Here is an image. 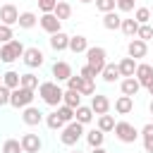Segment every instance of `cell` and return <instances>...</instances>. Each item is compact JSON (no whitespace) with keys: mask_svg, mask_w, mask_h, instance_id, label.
Returning a JSON list of instances; mask_svg holds the SVG:
<instances>
[{"mask_svg":"<svg viewBox=\"0 0 153 153\" xmlns=\"http://www.w3.org/2000/svg\"><path fill=\"white\" fill-rule=\"evenodd\" d=\"M38 96L43 98L45 105L57 108V105H62V96H65V91L57 86V81H43V84L38 86Z\"/></svg>","mask_w":153,"mask_h":153,"instance_id":"cell-1","label":"cell"},{"mask_svg":"<svg viewBox=\"0 0 153 153\" xmlns=\"http://www.w3.org/2000/svg\"><path fill=\"white\" fill-rule=\"evenodd\" d=\"M81 134H84V124H81V122H76V120H72V122H67V124L62 127L60 141H62L65 146H74V143L81 139Z\"/></svg>","mask_w":153,"mask_h":153,"instance_id":"cell-2","label":"cell"},{"mask_svg":"<svg viewBox=\"0 0 153 153\" xmlns=\"http://www.w3.org/2000/svg\"><path fill=\"white\" fill-rule=\"evenodd\" d=\"M24 45H22V41H17V38H12L10 43H2V48H0V60L2 62H14V60H19L22 55H24Z\"/></svg>","mask_w":153,"mask_h":153,"instance_id":"cell-3","label":"cell"},{"mask_svg":"<svg viewBox=\"0 0 153 153\" xmlns=\"http://www.w3.org/2000/svg\"><path fill=\"white\" fill-rule=\"evenodd\" d=\"M108 53H105V48H100V45H93V48H88L86 50V65H91L98 74L103 72V67L108 65Z\"/></svg>","mask_w":153,"mask_h":153,"instance_id":"cell-4","label":"cell"},{"mask_svg":"<svg viewBox=\"0 0 153 153\" xmlns=\"http://www.w3.org/2000/svg\"><path fill=\"white\" fill-rule=\"evenodd\" d=\"M112 131H115V136H117L122 143H134V141L141 136V134L136 131V127L129 124V122H115V129H112Z\"/></svg>","mask_w":153,"mask_h":153,"instance_id":"cell-5","label":"cell"},{"mask_svg":"<svg viewBox=\"0 0 153 153\" xmlns=\"http://www.w3.org/2000/svg\"><path fill=\"white\" fill-rule=\"evenodd\" d=\"M31 100H33V91L31 88H24V86H17V88H12V98H10V105H14L17 110L22 108H26V105H31Z\"/></svg>","mask_w":153,"mask_h":153,"instance_id":"cell-6","label":"cell"},{"mask_svg":"<svg viewBox=\"0 0 153 153\" xmlns=\"http://www.w3.org/2000/svg\"><path fill=\"white\" fill-rule=\"evenodd\" d=\"M22 60H24V65H26L29 69H36V67H41V65L45 62V55H43V50H41V48L31 45V48H26V50H24Z\"/></svg>","mask_w":153,"mask_h":153,"instance_id":"cell-7","label":"cell"},{"mask_svg":"<svg viewBox=\"0 0 153 153\" xmlns=\"http://www.w3.org/2000/svg\"><path fill=\"white\" fill-rule=\"evenodd\" d=\"M38 24H41V29H43L45 33H50V36H53V33H57V31H62V29H60V26H62V22H60L53 12H43V14L38 17Z\"/></svg>","mask_w":153,"mask_h":153,"instance_id":"cell-8","label":"cell"},{"mask_svg":"<svg viewBox=\"0 0 153 153\" xmlns=\"http://www.w3.org/2000/svg\"><path fill=\"white\" fill-rule=\"evenodd\" d=\"M19 22V10L12 5V2H7V5H2L0 7V24H7V26H14Z\"/></svg>","mask_w":153,"mask_h":153,"instance_id":"cell-9","label":"cell"},{"mask_svg":"<svg viewBox=\"0 0 153 153\" xmlns=\"http://www.w3.org/2000/svg\"><path fill=\"white\" fill-rule=\"evenodd\" d=\"M127 53H129V57L141 60V57H146V53H148V43L141 41V38H131L129 45H127Z\"/></svg>","mask_w":153,"mask_h":153,"instance_id":"cell-10","label":"cell"},{"mask_svg":"<svg viewBox=\"0 0 153 153\" xmlns=\"http://www.w3.org/2000/svg\"><path fill=\"white\" fill-rule=\"evenodd\" d=\"M134 76L139 79V84H141V86H146V88H148V86L153 84V67H151V65H146V62H139V65H136V74H134Z\"/></svg>","mask_w":153,"mask_h":153,"instance_id":"cell-11","label":"cell"},{"mask_svg":"<svg viewBox=\"0 0 153 153\" xmlns=\"http://www.w3.org/2000/svg\"><path fill=\"white\" fill-rule=\"evenodd\" d=\"M22 120H24V124L36 127V124H41V122H43V112H41L38 108H33V105H26V108H24V112H22Z\"/></svg>","mask_w":153,"mask_h":153,"instance_id":"cell-12","label":"cell"},{"mask_svg":"<svg viewBox=\"0 0 153 153\" xmlns=\"http://www.w3.org/2000/svg\"><path fill=\"white\" fill-rule=\"evenodd\" d=\"M91 108H93L96 115H105V112L110 110V98L103 96V93H93V96H91Z\"/></svg>","mask_w":153,"mask_h":153,"instance_id":"cell-13","label":"cell"},{"mask_svg":"<svg viewBox=\"0 0 153 153\" xmlns=\"http://www.w3.org/2000/svg\"><path fill=\"white\" fill-rule=\"evenodd\" d=\"M50 48H53L55 53L69 50V36H67L65 31H57V33H53V36H50Z\"/></svg>","mask_w":153,"mask_h":153,"instance_id":"cell-14","label":"cell"},{"mask_svg":"<svg viewBox=\"0 0 153 153\" xmlns=\"http://www.w3.org/2000/svg\"><path fill=\"white\" fill-rule=\"evenodd\" d=\"M19 141H22L24 153H38V151H41V139H38V134H24Z\"/></svg>","mask_w":153,"mask_h":153,"instance_id":"cell-15","label":"cell"},{"mask_svg":"<svg viewBox=\"0 0 153 153\" xmlns=\"http://www.w3.org/2000/svg\"><path fill=\"white\" fill-rule=\"evenodd\" d=\"M120 88H122V93H124V96H131V98H134V96L139 93L141 84H139V79H136V76H124V79H122V84H120Z\"/></svg>","mask_w":153,"mask_h":153,"instance_id":"cell-16","label":"cell"},{"mask_svg":"<svg viewBox=\"0 0 153 153\" xmlns=\"http://www.w3.org/2000/svg\"><path fill=\"white\" fill-rule=\"evenodd\" d=\"M136 65H139V62H136L134 57H122V60L117 62L122 76H134V74H136Z\"/></svg>","mask_w":153,"mask_h":153,"instance_id":"cell-17","label":"cell"},{"mask_svg":"<svg viewBox=\"0 0 153 153\" xmlns=\"http://www.w3.org/2000/svg\"><path fill=\"white\" fill-rule=\"evenodd\" d=\"M53 76H55L57 81H67V79L72 76L69 62H55V65H53Z\"/></svg>","mask_w":153,"mask_h":153,"instance_id":"cell-18","label":"cell"},{"mask_svg":"<svg viewBox=\"0 0 153 153\" xmlns=\"http://www.w3.org/2000/svg\"><path fill=\"white\" fill-rule=\"evenodd\" d=\"M100 76H103V81H108V84H115V81H117L122 74H120V67H117L115 62H108V65L103 67Z\"/></svg>","mask_w":153,"mask_h":153,"instance_id":"cell-19","label":"cell"},{"mask_svg":"<svg viewBox=\"0 0 153 153\" xmlns=\"http://www.w3.org/2000/svg\"><path fill=\"white\" fill-rule=\"evenodd\" d=\"M115 110H117L120 115H129V112L134 110V98H131V96H124V93H122V96H120V98L115 100Z\"/></svg>","mask_w":153,"mask_h":153,"instance_id":"cell-20","label":"cell"},{"mask_svg":"<svg viewBox=\"0 0 153 153\" xmlns=\"http://www.w3.org/2000/svg\"><path fill=\"white\" fill-rule=\"evenodd\" d=\"M93 115H96V112H93L91 105H79V108L74 110V120L81 122V124H88V122L93 120Z\"/></svg>","mask_w":153,"mask_h":153,"instance_id":"cell-21","label":"cell"},{"mask_svg":"<svg viewBox=\"0 0 153 153\" xmlns=\"http://www.w3.org/2000/svg\"><path fill=\"white\" fill-rule=\"evenodd\" d=\"M103 26L110 29V31H115V29L122 26V17H120L115 10H112V12H105V14H103Z\"/></svg>","mask_w":153,"mask_h":153,"instance_id":"cell-22","label":"cell"},{"mask_svg":"<svg viewBox=\"0 0 153 153\" xmlns=\"http://www.w3.org/2000/svg\"><path fill=\"white\" fill-rule=\"evenodd\" d=\"M69 50L72 53H86L88 50V41H86V36H69Z\"/></svg>","mask_w":153,"mask_h":153,"instance_id":"cell-23","label":"cell"},{"mask_svg":"<svg viewBox=\"0 0 153 153\" xmlns=\"http://www.w3.org/2000/svg\"><path fill=\"white\" fill-rule=\"evenodd\" d=\"M62 103L76 110V108L81 105V93H79V91H74V88H67V91H65V96H62Z\"/></svg>","mask_w":153,"mask_h":153,"instance_id":"cell-24","label":"cell"},{"mask_svg":"<svg viewBox=\"0 0 153 153\" xmlns=\"http://www.w3.org/2000/svg\"><path fill=\"white\" fill-rule=\"evenodd\" d=\"M19 29H33L36 24H38V17L33 14V12H19Z\"/></svg>","mask_w":153,"mask_h":153,"instance_id":"cell-25","label":"cell"},{"mask_svg":"<svg viewBox=\"0 0 153 153\" xmlns=\"http://www.w3.org/2000/svg\"><path fill=\"white\" fill-rule=\"evenodd\" d=\"M2 84L7 86V88H17V86H22V74L19 72H5L2 74Z\"/></svg>","mask_w":153,"mask_h":153,"instance_id":"cell-26","label":"cell"},{"mask_svg":"<svg viewBox=\"0 0 153 153\" xmlns=\"http://www.w3.org/2000/svg\"><path fill=\"white\" fill-rule=\"evenodd\" d=\"M53 14H55L60 22H62V19H69V17H72V5L65 2V0H60V2L55 5V12H53Z\"/></svg>","mask_w":153,"mask_h":153,"instance_id":"cell-27","label":"cell"},{"mask_svg":"<svg viewBox=\"0 0 153 153\" xmlns=\"http://www.w3.org/2000/svg\"><path fill=\"white\" fill-rule=\"evenodd\" d=\"M122 33L124 36H129V38H134L136 33H139V22L136 19H122Z\"/></svg>","mask_w":153,"mask_h":153,"instance_id":"cell-28","label":"cell"},{"mask_svg":"<svg viewBox=\"0 0 153 153\" xmlns=\"http://www.w3.org/2000/svg\"><path fill=\"white\" fill-rule=\"evenodd\" d=\"M86 141H88V146H91V148L103 146V141H105V131H100V129H91V131L86 134Z\"/></svg>","mask_w":153,"mask_h":153,"instance_id":"cell-29","label":"cell"},{"mask_svg":"<svg viewBox=\"0 0 153 153\" xmlns=\"http://www.w3.org/2000/svg\"><path fill=\"white\" fill-rule=\"evenodd\" d=\"M98 129L100 131H112L115 129V117L108 115V112L105 115H98Z\"/></svg>","mask_w":153,"mask_h":153,"instance_id":"cell-30","label":"cell"},{"mask_svg":"<svg viewBox=\"0 0 153 153\" xmlns=\"http://www.w3.org/2000/svg\"><path fill=\"white\" fill-rule=\"evenodd\" d=\"M45 124H48V129H53V131H57V129H62V127H65V122H62V117L57 115V110H55V112H50V115L45 117Z\"/></svg>","mask_w":153,"mask_h":153,"instance_id":"cell-31","label":"cell"},{"mask_svg":"<svg viewBox=\"0 0 153 153\" xmlns=\"http://www.w3.org/2000/svg\"><path fill=\"white\" fill-rule=\"evenodd\" d=\"M2 153H24L22 141H19V139H7V141L2 143Z\"/></svg>","mask_w":153,"mask_h":153,"instance_id":"cell-32","label":"cell"},{"mask_svg":"<svg viewBox=\"0 0 153 153\" xmlns=\"http://www.w3.org/2000/svg\"><path fill=\"white\" fill-rule=\"evenodd\" d=\"M22 86H24V88H31V91H36L41 84H38V76H36V74L26 72V74H22Z\"/></svg>","mask_w":153,"mask_h":153,"instance_id":"cell-33","label":"cell"},{"mask_svg":"<svg viewBox=\"0 0 153 153\" xmlns=\"http://www.w3.org/2000/svg\"><path fill=\"white\" fill-rule=\"evenodd\" d=\"M57 115H60V117H62V122L67 124V122H72V120H74V108H69V105H65V103H62V105H57Z\"/></svg>","mask_w":153,"mask_h":153,"instance_id":"cell-34","label":"cell"},{"mask_svg":"<svg viewBox=\"0 0 153 153\" xmlns=\"http://www.w3.org/2000/svg\"><path fill=\"white\" fill-rule=\"evenodd\" d=\"M93 2H96V10L103 12V14H105V12H112V10L117 7V0H93Z\"/></svg>","mask_w":153,"mask_h":153,"instance_id":"cell-35","label":"cell"},{"mask_svg":"<svg viewBox=\"0 0 153 153\" xmlns=\"http://www.w3.org/2000/svg\"><path fill=\"white\" fill-rule=\"evenodd\" d=\"M136 38H141V41H151L153 38V26L151 24H139V33H136Z\"/></svg>","mask_w":153,"mask_h":153,"instance_id":"cell-36","label":"cell"},{"mask_svg":"<svg viewBox=\"0 0 153 153\" xmlns=\"http://www.w3.org/2000/svg\"><path fill=\"white\" fill-rule=\"evenodd\" d=\"M134 19H136L139 24H148V22H151V10H148V7H139V10L134 12Z\"/></svg>","mask_w":153,"mask_h":153,"instance_id":"cell-37","label":"cell"},{"mask_svg":"<svg viewBox=\"0 0 153 153\" xmlns=\"http://www.w3.org/2000/svg\"><path fill=\"white\" fill-rule=\"evenodd\" d=\"M93 81H96V79H84L79 93H81V96H93V93H96V84H93Z\"/></svg>","mask_w":153,"mask_h":153,"instance_id":"cell-38","label":"cell"},{"mask_svg":"<svg viewBox=\"0 0 153 153\" xmlns=\"http://www.w3.org/2000/svg\"><path fill=\"white\" fill-rule=\"evenodd\" d=\"M14 38V31H12V26H7V24H0V43H10Z\"/></svg>","mask_w":153,"mask_h":153,"instance_id":"cell-39","label":"cell"},{"mask_svg":"<svg viewBox=\"0 0 153 153\" xmlns=\"http://www.w3.org/2000/svg\"><path fill=\"white\" fill-rule=\"evenodd\" d=\"M81 84H84V76H81V74H76V76L72 74V76L67 79V88H74V91H79Z\"/></svg>","mask_w":153,"mask_h":153,"instance_id":"cell-40","label":"cell"},{"mask_svg":"<svg viewBox=\"0 0 153 153\" xmlns=\"http://www.w3.org/2000/svg\"><path fill=\"white\" fill-rule=\"evenodd\" d=\"M10 98H12V88L0 84V105H10Z\"/></svg>","mask_w":153,"mask_h":153,"instance_id":"cell-41","label":"cell"},{"mask_svg":"<svg viewBox=\"0 0 153 153\" xmlns=\"http://www.w3.org/2000/svg\"><path fill=\"white\" fill-rule=\"evenodd\" d=\"M57 2L60 0H38V7H41V12H55Z\"/></svg>","mask_w":153,"mask_h":153,"instance_id":"cell-42","label":"cell"},{"mask_svg":"<svg viewBox=\"0 0 153 153\" xmlns=\"http://www.w3.org/2000/svg\"><path fill=\"white\" fill-rule=\"evenodd\" d=\"M79 74H81V76H84V79H96V76H98V72H96V69H93V67H91V65H84V67H81V72H79Z\"/></svg>","mask_w":153,"mask_h":153,"instance_id":"cell-43","label":"cell"},{"mask_svg":"<svg viewBox=\"0 0 153 153\" xmlns=\"http://www.w3.org/2000/svg\"><path fill=\"white\" fill-rule=\"evenodd\" d=\"M117 10L120 12H131L134 10V0H117Z\"/></svg>","mask_w":153,"mask_h":153,"instance_id":"cell-44","label":"cell"},{"mask_svg":"<svg viewBox=\"0 0 153 153\" xmlns=\"http://www.w3.org/2000/svg\"><path fill=\"white\" fill-rule=\"evenodd\" d=\"M141 136H143V139H153V122H148V124L141 129Z\"/></svg>","mask_w":153,"mask_h":153,"instance_id":"cell-45","label":"cell"},{"mask_svg":"<svg viewBox=\"0 0 153 153\" xmlns=\"http://www.w3.org/2000/svg\"><path fill=\"white\" fill-rule=\"evenodd\" d=\"M143 151L146 153H153V139H143Z\"/></svg>","mask_w":153,"mask_h":153,"instance_id":"cell-46","label":"cell"},{"mask_svg":"<svg viewBox=\"0 0 153 153\" xmlns=\"http://www.w3.org/2000/svg\"><path fill=\"white\" fill-rule=\"evenodd\" d=\"M91 153H108L103 146H96V148H91Z\"/></svg>","mask_w":153,"mask_h":153,"instance_id":"cell-47","label":"cell"},{"mask_svg":"<svg viewBox=\"0 0 153 153\" xmlns=\"http://www.w3.org/2000/svg\"><path fill=\"white\" fill-rule=\"evenodd\" d=\"M148 110H151V115H153V100H151V105H148Z\"/></svg>","mask_w":153,"mask_h":153,"instance_id":"cell-48","label":"cell"},{"mask_svg":"<svg viewBox=\"0 0 153 153\" xmlns=\"http://www.w3.org/2000/svg\"><path fill=\"white\" fill-rule=\"evenodd\" d=\"M148 93H151V96H153V84H151V86H148Z\"/></svg>","mask_w":153,"mask_h":153,"instance_id":"cell-49","label":"cell"},{"mask_svg":"<svg viewBox=\"0 0 153 153\" xmlns=\"http://www.w3.org/2000/svg\"><path fill=\"white\" fill-rule=\"evenodd\" d=\"M79 2H84V5H88V2H93V0H79Z\"/></svg>","mask_w":153,"mask_h":153,"instance_id":"cell-50","label":"cell"},{"mask_svg":"<svg viewBox=\"0 0 153 153\" xmlns=\"http://www.w3.org/2000/svg\"><path fill=\"white\" fill-rule=\"evenodd\" d=\"M74 153H81V151H74Z\"/></svg>","mask_w":153,"mask_h":153,"instance_id":"cell-51","label":"cell"},{"mask_svg":"<svg viewBox=\"0 0 153 153\" xmlns=\"http://www.w3.org/2000/svg\"><path fill=\"white\" fill-rule=\"evenodd\" d=\"M0 84H2V76H0Z\"/></svg>","mask_w":153,"mask_h":153,"instance_id":"cell-52","label":"cell"},{"mask_svg":"<svg viewBox=\"0 0 153 153\" xmlns=\"http://www.w3.org/2000/svg\"><path fill=\"white\" fill-rule=\"evenodd\" d=\"M0 48H2V43H0Z\"/></svg>","mask_w":153,"mask_h":153,"instance_id":"cell-53","label":"cell"}]
</instances>
